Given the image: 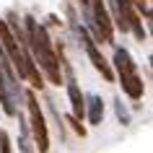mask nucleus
I'll return each mask as SVG.
<instances>
[{"instance_id":"obj_1","label":"nucleus","mask_w":153,"mask_h":153,"mask_svg":"<svg viewBox=\"0 0 153 153\" xmlns=\"http://www.w3.org/2000/svg\"><path fill=\"white\" fill-rule=\"evenodd\" d=\"M24 31H26V36H29V52H31L36 68H42V73L47 75L49 83L60 86V83H62L60 57H57L55 47H52V42H49L47 29H44L34 16H26L24 18Z\"/></svg>"},{"instance_id":"obj_2","label":"nucleus","mask_w":153,"mask_h":153,"mask_svg":"<svg viewBox=\"0 0 153 153\" xmlns=\"http://www.w3.org/2000/svg\"><path fill=\"white\" fill-rule=\"evenodd\" d=\"M114 70H117V78H120V83H122V91H125L132 101H140L143 94H145V86H143V78H140V73H137L132 57H130V52L125 47L114 49Z\"/></svg>"},{"instance_id":"obj_3","label":"nucleus","mask_w":153,"mask_h":153,"mask_svg":"<svg viewBox=\"0 0 153 153\" xmlns=\"http://www.w3.org/2000/svg\"><path fill=\"white\" fill-rule=\"evenodd\" d=\"M112 24L117 26V29H122V31H132L135 34L137 42H145V29H143V21L137 18V10L135 5H132V0H112Z\"/></svg>"},{"instance_id":"obj_4","label":"nucleus","mask_w":153,"mask_h":153,"mask_svg":"<svg viewBox=\"0 0 153 153\" xmlns=\"http://www.w3.org/2000/svg\"><path fill=\"white\" fill-rule=\"evenodd\" d=\"M26 109H29V120H31L34 143H36L39 153H47L49 151V132H47V122H44V114L39 109V101L34 96V91H26Z\"/></svg>"},{"instance_id":"obj_5","label":"nucleus","mask_w":153,"mask_h":153,"mask_svg":"<svg viewBox=\"0 0 153 153\" xmlns=\"http://www.w3.org/2000/svg\"><path fill=\"white\" fill-rule=\"evenodd\" d=\"M78 36H81V44H83V49H86V55H88L91 65H94V68H96V70L104 75V81L112 83V81H114V70H112V65L104 60L101 49L96 47V39L88 34V29H86V26H78Z\"/></svg>"},{"instance_id":"obj_6","label":"nucleus","mask_w":153,"mask_h":153,"mask_svg":"<svg viewBox=\"0 0 153 153\" xmlns=\"http://www.w3.org/2000/svg\"><path fill=\"white\" fill-rule=\"evenodd\" d=\"M68 99H70V109H73V117L75 120H83L86 117V99L81 94V86L73 81H68Z\"/></svg>"},{"instance_id":"obj_7","label":"nucleus","mask_w":153,"mask_h":153,"mask_svg":"<svg viewBox=\"0 0 153 153\" xmlns=\"http://www.w3.org/2000/svg\"><path fill=\"white\" fill-rule=\"evenodd\" d=\"M86 99V114H88V122L91 125H101V120H104V101H101V96H96V94H88Z\"/></svg>"},{"instance_id":"obj_8","label":"nucleus","mask_w":153,"mask_h":153,"mask_svg":"<svg viewBox=\"0 0 153 153\" xmlns=\"http://www.w3.org/2000/svg\"><path fill=\"white\" fill-rule=\"evenodd\" d=\"M18 125H21V135H18V151L21 153H34V145H31V137H29V125H26L24 114L18 112Z\"/></svg>"},{"instance_id":"obj_9","label":"nucleus","mask_w":153,"mask_h":153,"mask_svg":"<svg viewBox=\"0 0 153 153\" xmlns=\"http://www.w3.org/2000/svg\"><path fill=\"white\" fill-rule=\"evenodd\" d=\"M117 117H120L122 125H130V112L122 106V101H117Z\"/></svg>"},{"instance_id":"obj_10","label":"nucleus","mask_w":153,"mask_h":153,"mask_svg":"<svg viewBox=\"0 0 153 153\" xmlns=\"http://www.w3.org/2000/svg\"><path fill=\"white\" fill-rule=\"evenodd\" d=\"M0 153H13L10 151V137L5 132H0Z\"/></svg>"},{"instance_id":"obj_11","label":"nucleus","mask_w":153,"mask_h":153,"mask_svg":"<svg viewBox=\"0 0 153 153\" xmlns=\"http://www.w3.org/2000/svg\"><path fill=\"white\" fill-rule=\"evenodd\" d=\"M68 122H70V125H73V130H75V132H78V135H86V127H83V125H81V120H75V117H73V114H70V117H68Z\"/></svg>"},{"instance_id":"obj_12","label":"nucleus","mask_w":153,"mask_h":153,"mask_svg":"<svg viewBox=\"0 0 153 153\" xmlns=\"http://www.w3.org/2000/svg\"><path fill=\"white\" fill-rule=\"evenodd\" d=\"M0 132H3V130H0Z\"/></svg>"}]
</instances>
